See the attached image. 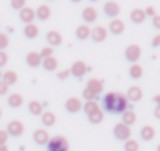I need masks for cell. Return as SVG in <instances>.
I'll use <instances>...</instances> for the list:
<instances>
[{
	"label": "cell",
	"instance_id": "24",
	"mask_svg": "<svg viewBox=\"0 0 160 151\" xmlns=\"http://www.w3.org/2000/svg\"><path fill=\"white\" fill-rule=\"evenodd\" d=\"M17 73L14 72V70H6V72H3L2 73V81L3 83H6L8 86H12V84H16L17 83Z\"/></svg>",
	"mask_w": 160,
	"mask_h": 151
},
{
	"label": "cell",
	"instance_id": "31",
	"mask_svg": "<svg viewBox=\"0 0 160 151\" xmlns=\"http://www.w3.org/2000/svg\"><path fill=\"white\" fill-rule=\"evenodd\" d=\"M100 109V104L97 103V101H86L84 104H82V111L89 115V114H92V112H95V111H98Z\"/></svg>",
	"mask_w": 160,
	"mask_h": 151
},
{
	"label": "cell",
	"instance_id": "2",
	"mask_svg": "<svg viewBox=\"0 0 160 151\" xmlns=\"http://www.w3.org/2000/svg\"><path fill=\"white\" fill-rule=\"evenodd\" d=\"M68 148H70L68 140L64 136L50 137V140L47 143V151H68Z\"/></svg>",
	"mask_w": 160,
	"mask_h": 151
},
{
	"label": "cell",
	"instance_id": "49",
	"mask_svg": "<svg viewBox=\"0 0 160 151\" xmlns=\"http://www.w3.org/2000/svg\"><path fill=\"white\" fill-rule=\"evenodd\" d=\"M90 2H92V3H95V2H98V0H90Z\"/></svg>",
	"mask_w": 160,
	"mask_h": 151
},
{
	"label": "cell",
	"instance_id": "28",
	"mask_svg": "<svg viewBox=\"0 0 160 151\" xmlns=\"http://www.w3.org/2000/svg\"><path fill=\"white\" fill-rule=\"evenodd\" d=\"M28 111H30L33 115H42V112H44L42 103L38 100H31L28 103Z\"/></svg>",
	"mask_w": 160,
	"mask_h": 151
},
{
	"label": "cell",
	"instance_id": "37",
	"mask_svg": "<svg viewBox=\"0 0 160 151\" xmlns=\"http://www.w3.org/2000/svg\"><path fill=\"white\" fill-rule=\"evenodd\" d=\"M6 64H8V53L0 50V69H2L3 65H6Z\"/></svg>",
	"mask_w": 160,
	"mask_h": 151
},
{
	"label": "cell",
	"instance_id": "4",
	"mask_svg": "<svg viewBox=\"0 0 160 151\" xmlns=\"http://www.w3.org/2000/svg\"><path fill=\"white\" fill-rule=\"evenodd\" d=\"M113 136H115L117 140L126 142L128 139H131V128L126 126L124 123H117L113 126Z\"/></svg>",
	"mask_w": 160,
	"mask_h": 151
},
{
	"label": "cell",
	"instance_id": "42",
	"mask_svg": "<svg viewBox=\"0 0 160 151\" xmlns=\"http://www.w3.org/2000/svg\"><path fill=\"white\" fill-rule=\"evenodd\" d=\"M145 14H146V17H148V16H151V17H154V16H156L157 13H156V9H154L152 6H148V8L145 9Z\"/></svg>",
	"mask_w": 160,
	"mask_h": 151
},
{
	"label": "cell",
	"instance_id": "47",
	"mask_svg": "<svg viewBox=\"0 0 160 151\" xmlns=\"http://www.w3.org/2000/svg\"><path fill=\"white\" fill-rule=\"evenodd\" d=\"M70 2H73V3H79V2H82V0H70Z\"/></svg>",
	"mask_w": 160,
	"mask_h": 151
},
{
	"label": "cell",
	"instance_id": "48",
	"mask_svg": "<svg viewBox=\"0 0 160 151\" xmlns=\"http://www.w3.org/2000/svg\"><path fill=\"white\" fill-rule=\"evenodd\" d=\"M157 151H160V143H159V145H157Z\"/></svg>",
	"mask_w": 160,
	"mask_h": 151
},
{
	"label": "cell",
	"instance_id": "50",
	"mask_svg": "<svg viewBox=\"0 0 160 151\" xmlns=\"http://www.w3.org/2000/svg\"><path fill=\"white\" fill-rule=\"evenodd\" d=\"M2 73H3V72H2V70H0V80H2Z\"/></svg>",
	"mask_w": 160,
	"mask_h": 151
},
{
	"label": "cell",
	"instance_id": "9",
	"mask_svg": "<svg viewBox=\"0 0 160 151\" xmlns=\"http://www.w3.org/2000/svg\"><path fill=\"white\" fill-rule=\"evenodd\" d=\"M19 19H20L25 25L33 23V20L36 19V13H34V9H33V8L25 6V8H22V9L19 11Z\"/></svg>",
	"mask_w": 160,
	"mask_h": 151
},
{
	"label": "cell",
	"instance_id": "14",
	"mask_svg": "<svg viewBox=\"0 0 160 151\" xmlns=\"http://www.w3.org/2000/svg\"><path fill=\"white\" fill-rule=\"evenodd\" d=\"M86 89H89V91H90L92 94H95V95H100V94L104 91V87H103V81L98 80V78H90V80L87 81Z\"/></svg>",
	"mask_w": 160,
	"mask_h": 151
},
{
	"label": "cell",
	"instance_id": "23",
	"mask_svg": "<svg viewBox=\"0 0 160 151\" xmlns=\"http://www.w3.org/2000/svg\"><path fill=\"white\" fill-rule=\"evenodd\" d=\"M90 27L89 25H86V23H82V25H79L78 28H76V38L79 39V41H87L89 38H90Z\"/></svg>",
	"mask_w": 160,
	"mask_h": 151
},
{
	"label": "cell",
	"instance_id": "26",
	"mask_svg": "<svg viewBox=\"0 0 160 151\" xmlns=\"http://www.w3.org/2000/svg\"><path fill=\"white\" fill-rule=\"evenodd\" d=\"M58 59L54 58V56H50V58H45V59H42V67L47 70V72H53V70H56L58 69Z\"/></svg>",
	"mask_w": 160,
	"mask_h": 151
},
{
	"label": "cell",
	"instance_id": "15",
	"mask_svg": "<svg viewBox=\"0 0 160 151\" xmlns=\"http://www.w3.org/2000/svg\"><path fill=\"white\" fill-rule=\"evenodd\" d=\"M124 30H126V25L121 19H112V22L109 23V31L112 34H121L124 33Z\"/></svg>",
	"mask_w": 160,
	"mask_h": 151
},
{
	"label": "cell",
	"instance_id": "21",
	"mask_svg": "<svg viewBox=\"0 0 160 151\" xmlns=\"http://www.w3.org/2000/svg\"><path fill=\"white\" fill-rule=\"evenodd\" d=\"M23 34L27 39H36L39 36V27L36 23H28L23 28Z\"/></svg>",
	"mask_w": 160,
	"mask_h": 151
},
{
	"label": "cell",
	"instance_id": "27",
	"mask_svg": "<svg viewBox=\"0 0 160 151\" xmlns=\"http://www.w3.org/2000/svg\"><path fill=\"white\" fill-rule=\"evenodd\" d=\"M129 76H131L132 80H140V78L143 76V67H142L138 62L132 64V65L129 67Z\"/></svg>",
	"mask_w": 160,
	"mask_h": 151
},
{
	"label": "cell",
	"instance_id": "6",
	"mask_svg": "<svg viewBox=\"0 0 160 151\" xmlns=\"http://www.w3.org/2000/svg\"><path fill=\"white\" fill-rule=\"evenodd\" d=\"M68 70H70V75H73L75 78H82L86 75V72H87V64L79 59V61H75L73 65Z\"/></svg>",
	"mask_w": 160,
	"mask_h": 151
},
{
	"label": "cell",
	"instance_id": "12",
	"mask_svg": "<svg viewBox=\"0 0 160 151\" xmlns=\"http://www.w3.org/2000/svg\"><path fill=\"white\" fill-rule=\"evenodd\" d=\"M126 98L128 101H132V103H137L143 98V91L140 86H131L128 89V94H126Z\"/></svg>",
	"mask_w": 160,
	"mask_h": 151
},
{
	"label": "cell",
	"instance_id": "38",
	"mask_svg": "<svg viewBox=\"0 0 160 151\" xmlns=\"http://www.w3.org/2000/svg\"><path fill=\"white\" fill-rule=\"evenodd\" d=\"M68 76H70V70H68V69H65V70H61V72H58V78H59L61 81L67 80Z\"/></svg>",
	"mask_w": 160,
	"mask_h": 151
},
{
	"label": "cell",
	"instance_id": "20",
	"mask_svg": "<svg viewBox=\"0 0 160 151\" xmlns=\"http://www.w3.org/2000/svg\"><path fill=\"white\" fill-rule=\"evenodd\" d=\"M140 137H142L145 142H151V140L156 137V129H154V126H151V125L143 126V128L140 129Z\"/></svg>",
	"mask_w": 160,
	"mask_h": 151
},
{
	"label": "cell",
	"instance_id": "22",
	"mask_svg": "<svg viewBox=\"0 0 160 151\" xmlns=\"http://www.w3.org/2000/svg\"><path fill=\"white\" fill-rule=\"evenodd\" d=\"M47 41H48L50 47L61 45V44H62V34H61L59 31H56V30H50V31L47 33Z\"/></svg>",
	"mask_w": 160,
	"mask_h": 151
},
{
	"label": "cell",
	"instance_id": "35",
	"mask_svg": "<svg viewBox=\"0 0 160 151\" xmlns=\"http://www.w3.org/2000/svg\"><path fill=\"white\" fill-rule=\"evenodd\" d=\"M53 53H54L53 47H44L42 50L39 51V55H41V58H42V59H45V58H50V56H53Z\"/></svg>",
	"mask_w": 160,
	"mask_h": 151
},
{
	"label": "cell",
	"instance_id": "3",
	"mask_svg": "<svg viewBox=\"0 0 160 151\" xmlns=\"http://www.w3.org/2000/svg\"><path fill=\"white\" fill-rule=\"evenodd\" d=\"M140 56H142V47H140L138 44H131V45L126 47V50H124V58H126L131 64L138 62Z\"/></svg>",
	"mask_w": 160,
	"mask_h": 151
},
{
	"label": "cell",
	"instance_id": "51",
	"mask_svg": "<svg viewBox=\"0 0 160 151\" xmlns=\"http://www.w3.org/2000/svg\"><path fill=\"white\" fill-rule=\"evenodd\" d=\"M0 118H2V109H0Z\"/></svg>",
	"mask_w": 160,
	"mask_h": 151
},
{
	"label": "cell",
	"instance_id": "16",
	"mask_svg": "<svg viewBox=\"0 0 160 151\" xmlns=\"http://www.w3.org/2000/svg\"><path fill=\"white\" fill-rule=\"evenodd\" d=\"M25 61H27V64H28L30 67H33V69H36V67H39V65L42 64V58H41V55H39L38 51H30V53H27Z\"/></svg>",
	"mask_w": 160,
	"mask_h": 151
},
{
	"label": "cell",
	"instance_id": "39",
	"mask_svg": "<svg viewBox=\"0 0 160 151\" xmlns=\"http://www.w3.org/2000/svg\"><path fill=\"white\" fill-rule=\"evenodd\" d=\"M8 142V133L5 129H0V145H6Z\"/></svg>",
	"mask_w": 160,
	"mask_h": 151
},
{
	"label": "cell",
	"instance_id": "18",
	"mask_svg": "<svg viewBox=\"0 0 160 151\" xmlns=\"http://www.w3.org/2000/svg\"><path fill=\"white\" fill-rule=\"evenodd\" d=\"M135 122H137V114L132 109H126L121 114V123H124L126 126H132Z\"/></svg>",
	"mask_w": 160,
	"mask_h": 151
},
{
	"label": "cell",
	"instance_id": "25",
	"mask_svg": "<svg viewBox=\"0 0 160 151\" xmlns=\"http://www.w3.org/2000/svg\"><path fill=\"white\" fill-rule=\"evenodd\" d=\"M41 120H42V125L44 126H53L54 123H56V115H54L52 111H45V112H42V115H41Z\"/></svg>",
	"mask_w": 160,
	"mask_h": 151
},
{
	"label": "cell",
	"instance_id": "30",
	"mask_svg": "<svg viewBox=\"0 0 160 151\" xmlns=\"http://www.w3.org/2000/svg\"><path fill=\"white\" fill-rule=\"evenodd\" d=\"M8 104L11 107H20L23 104V97L20 94H11L8 97Z\"/></svg>",
	"mask_w": 160,
	"mask_h": 151
},
{
	"label": "cell",
	"instance_id": "33",
	"mask_svg": "<svg viewBox=\"0 0 160 151\" xmlns=\"http://www.w3.org/2000/svg\"><path fill=\"white\" fill-rule=\"evenodd\" d=\"M9 45V38L5 33H0V50L5 51V49Z\"/></svg>",
	"mask_w": 160,
	"mask_h": 151
},
{
	"label": "cell",
	"instance_id": "43",
	"mask_svg": "<svg viewBox=\"0 0 160 151\" xmlns=\"http://www.w3.org/2000/svg\"><path fill=\"white\" fill-rule=\"evenodd\" d=\"M152 47H160V34H156L152 38Z\"/></svg>",
	"mask_w": 160,
	"mask_h": 151
},
{
	"label": "cell",
	"instance_id": "46",
	"mask_svg": "<svg viewBox=\"0 0 160 151\" xmlns=\"http://www.w3.org/2000/svg\"><path fill=\"white\" fill-rule=\"evenodd\" d=\"M0 151H9V150H8L6 145H0Z\"/></svg>",
	"mask_w": 160,
	"mask_h": 151
},
{
	"label": "cell",
	"instance_id": "17",
	"mask_svg": "<svg viewBox=\"0 0 160 151\" xmlns=\"http://www.w3.org/2000/svg\"><path fill=\"white\" fill-rule=\"evenodd\" d=\"M34 13L39 20H48L52 16V8L48 5H41V6H38V9H34Z\"/></svg>",
	"mask_w": 160,
	"mask_h": 151
},
{
	"label": "cell",
	"instance_id": "19",
	"mask_svg": "<svg viewBox=\"0 0 160 151\" xmlns=\"http://www.w3.org/2000/svg\"><path fill=\"white\" fill-rule=\"evenodd\" d=\"M129 17H131V20H132L134 23H143V22L146 20L145 9H142V8H135V9H132L131 14H129Z\"/></svg>",
	"mask_w": 160,
	"mask_h": 151
},
{
	"label": "cell",
	"instance_id": "8",
	"mask_svg": "<svg viewBox=\"0 0 160 151\" xmlns=\"http://www.w3.org/2000/svg\"><path fill=\"white\" fill-rule=\"evenodd\" d=\"M82 109V101L78 97H70L65 100V111L70 114H78Z\"/></svg>",
	"mask_w": 160,
	"mask_h": 151
},
{
	"label": "cell",
	"instance_id": "40",
	"mask_svg": "<svg viewBox=\"0 0 160 151\" xmlns=\"http://www.w3.org/2000/svg\"><path fill=\"white\" fill-rule=\"evenodd\" d=\"M8 91H9V86L0 80V95H6V94H8Z\"/></svg>",
	"mask_w": 160,
	"mask_h": 151
},
{
	"label": "cell",
	"instance_id": "10",
	"mask_svg": "<svg viewBox=\"0 0 160 151\" xmlns=\"http://www.w3.org/2000/svg\"><path fill=\"white\" fill-rule=\"evenodd\" d=\"M33 140H34L38 145H47L48 140H50V134H48L47 129L39 128V129H36V131L33 133Z\"/></svg>",
	"mask_w": 160,
	"mask_h": 151
},
{
	"label": "cell",
	"instance_id": "41",
	"mask_svg": "<svg viewBox=\"0 0 160 151\" xmlns=\"http://www.w3.org/2000/svg\"><path fill=\"white\" fill-rule=\"evenodd\" d=\"M152 27L160 30V14H156V16L152 17Z\"/></svg>",
	"mask_w": 160,
	"mask_h": 151
},
{
	"label": "cell",
	"instance_id": "7",
	"mask_svg": "<svg viewBox=\"0 0 160 151\" xmlns=\"http://www.w3.org/2000/svg\"><path fill=\"white\" fill-rule=\"evenodd\" d=\"M103 11H104V14H106L107 17L117 19V16L120 14L121 8H120V5H118L117 2H113V0H109V2H106V3H104V6H103Z\"/></svg>",
	"mask_w": 160,
	"mask_h": 151
},
{
	"label": "cell",
	"instance_id": "13",
	"mask_svg": "<svg viewBox=\"0 0 160 151\" xmlns=\"http://www.w3.org/2000/svg\"><path fill=\"white\" fill-rule=\"evenodd\" d=\"M81 16H82V19L86 20V25H87V23H92V22H95V20L98 19V11H97V8H93V6H86V8L82 9Z\"/></svg>",
	"mask_w": 160,
	"mask_h": 151
},
{
	"label": "cell",
	"instance_id": "29",
	"mask_svg": "<svg viewBox=\"0 0 160 151\" xmlns=\"http://www.w3.org/2000/svg\"><path fill=\"white\" fill-rule=\"evenodd\" d=\"M87 118H89V122H90V123H93V125H100V123L104 120V112H103L101 109H98V111H95V112L89 114V115H87Z\"/></svg>",
	"mask_w": 160,
	"mask_h": 151
},
{
	"label": "cell",
	"instance_id": "11",
	"mask_svg": "<svg viewBox=\"0 0 160 151\" xmlns=\"http://www.w3.org/2000/svg\"><path fill=\"white\" fill-rule=\"evenodd\" d=\"M90 38L95 42H103V41H106V38H107V30L103 25H98V27H95V28L90 30Z\"/></svg>",
	"mask_w": 160,
	"mask_h": 151
},
{
	"label": "cell",
	"instance_id": "5",
	"mask_svg": "<svg viewBox=\"0 0 160 151\" xmlns=\"http://www.w3.org/2000/svg\"><path fill=\"white\" fill-rule=\"evenodd\" d=\"M5 131L8 133V136L19 137V136H22V134H23L25 126H23V123H22L20 120H11V122L6 125V129H5Z\"/></svg>",
	"mask_w": 160,
	"mask_h": 151
},
{
	"label": "cell",
	"instance_id": "32",
	"mask_svg": "<svg viewBox=\"0 0 160 151\" xmlns=\"http://www.w3.org/2000/svg\"><path fill=\"white\" fill-rule=\"evenodd\" d=\"M138 148H140V145L134 139H128L124 142V151H138Z\"/></svg>",
	"mask_w": 160,
	"mask_h": 151
},
{
	"label": "cell",
	"instance_id": "45",
	"mask_svg": "<svg viewBox=\"0 0 160 151\" xmlns=\"http://www.w3.org/2000/svg\"><path fill=\"white\" fill-rule=\"evenodd\" d=\"M152 101L156 103V106H160V94H157V95L152 98Z\"/></svg>",
	"mask_w": 160,
	"mask_h": 151
},
{
	"label": "cell",
	"instance_id": "44",
	"mask_svg": "<svg viewBox=\"0 0 160 151\" xmlns=\"http://www.w3.org/2000/svg\"><path fill=\"white\" fill-rule=\"evenodd\" d=\"M154 115H156V118H159L160 120V106H156V109H154Z\"/></svg>",
	"mask_w": 160,
	"mask_h": 151
},
{
	"label": "cell",
	"instance_id": "1",
	"mask_svg": "<svg viewBox=\"0 0 160 151\" xmlns=\"http://www.w3.org/2000/svg\"><path fill=\"white\" fill-rule=\"evenodd\" d=\"M129 106V101L124 94L118 92H107L103 97V109L110 114H123Z\"/></svg>",
	"mask_w": 160,
	"mask_h": 151
},
{
	"label": "cell",
	"instance_id": "34",
	"mask_svg": "<svg viewBox=\"0 0 160 151\" xmlns=\"http://www.w3.org/2000/svg\"><path fill=\"white\" fill-rule=\"evenodd\" d=\"M25 5H27V0H11V8L12 9H22V8H25Z\"/></svg>",
	"mask_w": 160,
	"mask_h": 151
},
{
	"label": "cell",
	"instance_id": "36",
	"mask_svg": "<svg viewBox=\"0 0 160 151\" xmlns=\"http://www.w3.org/2000/svg\"><path fill=\"white\" fill-rule=\"evenodd\" d=\"M82 98H84L86 101H93L95 98H97V95L92 94L89 89H84V91H82Z\"/></svg>",
	"mask_w": 160,
	"mask_h": 151
}]
</instances>
